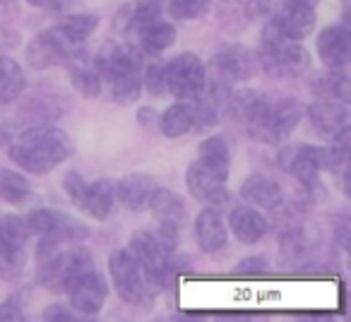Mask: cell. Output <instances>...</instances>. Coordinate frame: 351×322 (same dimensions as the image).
<instances>
[{
    "mask_svg": "<svg viewBox=\"0 0 351 322\" xmlns=\"http://www.w3.org/2000/svg\"><path fill=\"white\" fill-rule=\"evenodd\" d=\"M234 116L248 125L250 135L265 145H277L287 140L301 121V103L296 99L267 101L253 92H241L234 97Z\"/></svg>",
    "mask_w": 351,
    "mask_h": 322,
    "instance_id": "cell-1",
    "label": "cell"
},
{
    "mask_svg": "<svg viewBox=\"0 0 351 322\" xmlns=\"http://www.w3.org/2000/svg\"><path fill=\"white\" fill-rule=\"evenodd\" d=\"M73 140L63 130L51 125L29 127L10 142V159L27 173H49L73 154Z\"/></svg>",
    "mask_w": 351,
    "mask_h": 322,
    "instance_id": "cell-2",
    "label": "cell"
},
{
    "mask_svg": "<svg viewBox=\"0 0 351 322\" xmlns=\"http://www.w3.org/2000/svg\"><path fill=\"white\" fill-rule=\"evenodd\" d=\"M97 75L101 89L113 101L130 103L140 97L142 84V53L132 46H106L97 58Z\"/></svg>",
    "mask_w": 351,
    "mask_h": 322,
    "instance_id": "cell-3",
    "label": "cell"
},
{
    "mask_svg": "<svg viewBox=\"0 0 351 322\" xmlns=\"http://www.w3.org/2000/svg\"><path fill=\"white\" fill-rule=\"evenodd\" d=\"M92 267V258L80 243H53L41 240L39 245V282L53 293H68L73 284Z\"/></svg>",
    "mask_w": 351,
    "mask_h": 322,
    "instance_id": "cell-4",
    "label": "cell"
},
{
    "mask_svg": "<svg viewBox=\"0 0 351 322\" xmlns=\"http://www.w3.org/2000/svg\"><path fill=\"white\" fill-rule=\"evenodd\" d=\"M128 250L140 264L147 286L159 288V291L171 286V282H173V248H169L159 236L152 231H137V234H132Z\"/></svg>",
    "mask_w": 351,
    "mask_h": 322,
    "instance_id": "cell-5",
    "label": "cell"
},
{
    "mask_svg": "<svg viewBox=\"0 0 351 322\" xmlns=\"http://www.w3.org/2000/svg\"><path fill=\"white\" fill-rule=\"evenodd\" d=\"M260 60L263 65L277 77H298L308 70L311 65V55L298 41L287 39L282 32L269 22L263 32V41H260Z\"/></svg>",
    "mask_w": 351,
    "mask_h": 322,
    "instance_id": "cell-6",
    "label": "cell"
},
{
    "mask_svg": "<svg viewBox=\"0 0 351 322\" xmlns=\"http://www.w3.org/2000/svg\"><path fill=\"white\" fill-rule=\"evenodd\" d=\"M25 219V226L29 236H39L41 240H53V243H84L89 236L87 226H82L77 219L68 214H60L53 210H34Z\"/></svg>",
    "mask_w": 351,
    "mask_h": 322,
    "instance_id": "cell-7",
    "label": "cell"
},
{
    "mask_svg": "<svg viewBox=\"0 0 351 322\" xmlns=\"http://www.w3.org/2000/svg\"><path fill=\"white\" fill-rule=\"evenodd\" d=\"M166 73V89L181 101H191L197 99L205 92L207 84V70L197 55L193 53H181L176 55L171 63L164 65Z\"/></svg>",
    "mask_w": 351,
    "mask_h": 322,
    "instance_id": "cell-8",
    "label": "cell"
},
{
    "mask_svg": "<svg viewBox=\"0 0 351 322\" xmlns=\"http://www.w3.org/2000/svg\"><path fill=\"white\" fill-rule=\"evenodd\" d=\"M27 238H29V231L25 226V219L0 212V274L3 277H20V272L25 269Z\"/></svg>",
    "mask_w": 351,
    "mask_h": 322,
    "instance_id": "cell-9",
    "label": "cell"
},
{
    "mask_svg": "<svg viewBox=\"0 0 351 322\" xmlns=\"http://www.w3.org/2000/svg\"><path fill=\"white\" fill-rule=\"evenodd\" d=\"M147 210H152L154 219L159 221V238L164 240L169 248L176 250V238L181 234V229L188 224V207L181 197L176 195L173 190H166V188L156 186L154 193L149 197V205Z\"/></svg>",
    "mask_w": 351,
    "mask_h": 322,
    "instance_id": "cell-10",
    "label": "cell"
},
{
    "mask_svg": "<svg viewBox=\"0 0 351 322\" xmlns=\"http://www.w3.org/2000/svg\"><path fill=\"white\" fill-rule=\"evenodd\" d=\"M108 272L123 301L130 306H140L147 301V282L130 250H113L108 258Z\"/></svg>",
    "mask_w": 351,
    "mask_h": 322,
    "instance_id": "cell-11",
    "label": "cell"
},
{
    "mask_svg": "<svg viewBox=\"0 0 351 322\" xmlns=\"http://www.w3.org/2000/svg\"><path fill=\"white\" fill-rule=\"evenodd\" d=\"M73 41L56 27V29H46L39 36L29 41L27 46V63L36 70L51 68V65H63L73 58Z\"/></svg>",
    "mask_w": 351,
    "mask_h": 322,
    "instance_id": "cell-12",
    "label": "cell"
},
{
    "mask_svg": "<svg viewBox=\"0 0 351 322\" xmlns=\"http://www.w3.org/2000/svg\"><path fill=\"white\" fill-rule=\"evenodd\" d=\"M226 178L221 173L212 171V169L202 166L197 161H193L186 171V186L195 200L205 202V205L219 207L229 202V190H226Z\"/></svg>",
    "mask_w": 351,
    "mask_h": 322,
    "instance_id": "cell-13",
    "label": "cell"
},
{
    "mask_svg": "<svg viewBox=\"0 0 351 322\" xmlns=\"http://www.w3.org/2000/svg\"><path fill=\"white\" fill-rule=\"evenodd\" d=\"M279 164L284 171H289L298 183L306 188L317 186V176L322 171V159L320 149L311 145H293L279 154Z\"/></svg>",
    "mask_w": 351,
    "mask_h": 322,
    "instance_id": "cell-14",
    "label": "cell"
},
{
    "mask_svg": "<svg viewBox=\"0 0 351 322\" xmlns=\"http://www.w3.org/2000/svg\"><path fill=\"white\" fill-rule=\"evenodd\" d=\"M106 293L108 286L104 282V277L94 272V269H89L87 274H82L73 284L68 296H70V306L77 312H82V315H97L104 308V303H106Z\"/></svg>",
    "mask_w": 351,
    "mask_h": 322,
    "instance_id": "cell-15",
    "label": "cell"
},
{
    "mask_svg": "<svg viewBox=\"0 0 351 322\" xmlns=\"http://www.w3.org/2000/svg\"><path fill=\"white\" fill-rule=\"evenodd\" d=\"M308 118H311V125L315 127L317 135L330 137V140L349 127L346 101H337V99H320V101L311 103L308 106Z\"/></svg>",
    "mask_w": 351,
    "mask_h": 322,
    "instance_id": "cell-16",
    "label": "cell"
},
{
    "mask_svg": "<svg viewBox=\"0 0 351 322\" xmlns=\"http://www.w3.org/2000/svg\"><path fill=\"white\" fill-rule=\"evenodd\" d=\"M317 55L330 70H344L351 58V36L344 27H327L317 36Z\"/></svg>",
    "mask_w": 351,
    "mask_h": 322,
    "instance_id": "cell-17",
    "label": "cell"
},
{
    "mask_svg": "<svg viewBox=\"0 0 351 322\" xmlns=\"http://www.w3.org/2000/svg\"><path fill=\"white\" fill-rule=\"evenodd\" d=\"M113 200H116V186L111 181H94L87 183L75 205L84 212L87 216L97 221H104L113 210Z\"/></svg>",
    "mask_w": 351,
    "mask_h": 322,
    "instance_id": "cell-18",
    "label": "cell"
},
{
    "mask_svg": "<svg viewBox=\"0 0 351 322\" xmlns=\"http://www.w3.org/2000/svg\"><path fill=\"white\" fill-rule=\"evenodd\" d=\"M215 65L217 75L221 79H231V82H236V79L243 82V79H250L255 75V55L245 46H229V49H224L215 58Z\"/></svg>",
    "mask_w": 351,
    "mask_h": 322,
    "instance_id": "cell-19",
    "label": "cell"
},
{
    "mask_svg": "<svg viewBox=\"0 0 351 322\" xmlns=\"http://www.w3.org/2000/svg\"><path fill=\"white\" fill-rule=\"evenodd\" d=\"M156 188V181L149 173H130L116 183V197L125 210L142 212L149 205V197Z\"/></svg>",
    "mask_w": 351,
    "mask_h": 322,
    "instance_id": "cell-20",
    "label": "cell"
},
{
    "mask_svg": "<svg viewBox=\"0 0 351 322\" xmlns=\"http://www.w3.org/2000/svg\"><path fill=\"white\" fill-rule=\"evenodd\" d=\"M195 238H197L200 250L207 255L219 253V250L226 245V224L215 207H207V210H202L200 214H197Z\"/></svg>",
    "mask_w": 351,
    "mask_h": 322,
    "instance_id": "cell-21",
    "label": "cell"
},
{
    "mask_svg": "<svg viewBox=\"0 0 351 322\" xmlns=\"http://www.w3.org/2000/svg\"><path fill=\"white\" fill-rule=\"evenodd\" d=\"M229 224L236 238L245 245L258 243V240L267 234V219H265L255 207H248V205H241V207H236V210H231Z\"/></svg>",
    "mask_w": 351,
    "mask_h": 322,
    "instance_id": "cell-22",
    "label": "cell"
},
{
    "mask_svg": "<svg viewBox=\"0 0 351 322\" xmlns=\"http://www.w3.org/2000/svg\"><path fill=\"white\" fill-rule=\"evenodd\" d=\"M272 22L287 39L301 41L315 29V12L308 5H284V12Z\"/></svg>",
    "mask_w": 351,
    "mask_h": 322,
    "instance_id": "cell-23",
    "label": "cell"
},
{
    "mask_svg": "<svg viewBox=\"0 0 351 322\" xmlns=\"http://www.w3.org/2000/svg\"><path fill=\"white\" fill-rule=\"evenodd\" d=\"M241 197L245 202L255 207H263V210H274V207L282 205L284 193L272 178L267 176H250L248 181L241 188Z\"/></svg>",
    "mask_w": 351,
    "mask_h": 322,
    "instance_id": "cell-24",
    "label": "cell"
},
{
    "mask_svg": "<svg viewBox=\"0 0 351 322\" xmlns=\"http://www.w3.org/2000/svg\"><path fill=\"white\" fill-rule=\"evenodd\" d=\"M25 70L15 58H0V103H12L25 92Z\"/></svg>",
    "mask_w": 351,
    "mask_h": 322,
    "instance_id": "cell-25",
    "label": "cell"
},
{
    "mask_svg": "<svg viewBox=\"0 0 351 322\" xmlns=\"http://www.w3.org/2000/svg\"><path fill=\"white\" fill-rule=\"evenodd\" d=\"M197 164L212 169V171L221 173V176H229V166H231V154H229V145H226L224 137H210L200 145L197 149Z\"/></svg>",
    "mask_w": 351,
    "mask_h": 322,
    "instance_id": "cell-26",
    "label": "cell"
},
{
    "mask_svg": "<svg viewBox=\"0 0 351 322\" xmlns=\"http://www.w3.org/2000/svg\"><path fill=\"white\" fill-rule=\"evenodd\" d=\"M193 125H195V121H193V106L186 101H178V103H173V106H169L159 121L161 132H164L166 137H171V140L188 135V132L193 130Z\"/></svg>",
    "mask_w": 351,
    "mask_h": 322,
    "instance_id": "cell-27",
    "label": "cell"
},
{
    "mask_svg": "<svg viewBox=\"0 0 351 322\" xmlns=\"http://www.w3.org/2000/svg\"><path fill=\"white\" fill-rule=\"evenodd\" d=\"M137 36H140V46L145 53L159 55L161 51H166L176 41V29L169 22L156 20V22H152V25L137 29Z\"/></svg>",
    "mask_w": 351,
    "mask_h": 322,
    "instance_id": "cell-28",
    "label": "cell"
},
{
    "mask_svg": "<svg viewBox=\"0 0 351 322\" xmlns=\"http://www.w3.org/2000/svg\"><path fill=\"white\" fill-rule=\"evenodd\" d=\"M99 27V17L97 15H89V12H82V15H70L60 22L58 29L68 36L73 44H80V41L89 39L92 32H97Z\"/></svg>",
    "mask_w": 351,
    "mask_h": 322,
    "instance_id": "cell-29",
    "label": "cell"
},
{
    "mask_svg": "<svg viewBox=\"0 0 351 322\" xmlns=\"http://www.w3.org/2000/svg\"><path fill=\"white\" fill-rule=\"evenodd\" d=\"M0 197L10 205H22L29 200V183L15 171H0Z\"/></svg>",
    "mask_w": 351,
    "mask_h": 322,
    "instance_id": "cell-30",
    "label": "cell"
},
{
    "mask_svg": "<svg viewBox=\"0 0 351 322\" xmlns=\"http://www.w3.org/2000/svg\"><path fill=\"white\" fill-rule=\"evenodd\" d=\"M315 94L320 99H337V101H346L349 97V82L341 75V70H330L325 77L315 79Z\"/></svg>",
    "mask_w": 351,
    "mask_h": 322,
    "instance_id": "cell-31",
    "label": "cell"
},
{
    "mask_svg": "<svg viewBox=\"0 0 351 322\" xmlns=\"http://www.w3.org/2000/svg\"><path fill=\"white\" fill-rule=\"evenodd\" d=\"M70 79H73L75 89H77L82 97L92 99V97H97V94H101V79H99L97 70L75 65V68L70 70Z\"/></svg>",
    "mask_w": 351,
    "mask_h": 322,
    "instance_id": "cell-32",
    "label": "cell"
},
{
    "mask_svg": "<svg viewBox=\"0 0 351 322\" xmlns=\"http://www.w3.org/2000/svg\"><path fill=\"white\" fill-rule=\"evenodd\" d=\"M212 0H169V12L176 20H197L210 10Z\"/></svg>",
    "mask_w": 351,
    "mask_h": 322,
    "instance_id": "cell-33",
    "label": "cell"
},
{
    "mask_svg": "<svg viewBox=\"0 0 351 322\" xmlns=\"http://www.w3.org/2000/svg\"><path fill=\"white\" fill-rule=\"evenodd\" d=\"M142 82H145V87L149 89V94H154V97H159V94L166 92V73H164V65H149V68L145 70V77H142Z\"/></svg>",
    "mask_w": 351,
    "mask_h": 322,
    "instance_id": "cell-34",
    "label": "cell"
},
{
    "mask_svg": "<svg viewBox=\"0 0 351 322\" xmlns=\"http://www.w3.org/2000/svg\"><path fill=\"white\" fill-rule=\"evenodd\" d=\"M84 186H87V181H84V178L80 176L77 171L65 173V178H63V188H65V193H68L70 200H73V202L80 197V193L84 190Z\"/></svg>",
    "mask_w": 351,
    "mask_h": 322,
    "instance_id": "cell-35",
    "label": "cell"
},
{
    "mask_svg": "<svg viewBox=\"0 0 351 322\" xmlns=\"http://www.w3.org/2000/svg\"><path fill=\"white\" fill-rule=\"evenodd\" d=\"M44 320H77V315H75V310H70V308H65L63 303H53L51 308H46L44 310Z\"/></svg>",
    "mask_w": 351,
    "mask_h": 322,
    "instance_id": "cell-36",
    "label": "cell"
},
{
    "mask_svg": "<svg viewBox=\"0 0 351 322\" xmlns=\"http://www.w3.org/2000/svg\"><path fill=\"white\" fill-rule=\"evenodd\" d=\"M0 320H20V310L12 303H0Z\"/></svg>",
    "mask_w": 351,
    "mask_h": 322,
    "instance_id": "cell-37",
    "label": "cell"
},
{
    "mask_svg": "<svg viewBox=\"0 0 351 322\" xmlns=\"http://www.w3.org/2000/svg\"><path fill=\"white\" fill-rule=\"evenodd\" d=\"M27 3L34 8H41V10H58L65 0H27Z\"/></svg>",
    "mask_w": 351,
    "mask_h": 322,
    "instance_id": "cell-38",
    "label": "cell"
},
{
    "mask_svg": "<svg viewBox=\"0 0 351 322\" xmlns=\"http://www.w3.org/2000/svg\"><path fill=\"white\" fill-rule=\"evenodd\" d=\"M317 0H284V5H308V8H315Z\"/></svg>",
    "mask_w": 351,
    "mask_h": 322,
    "instance_id": "cell-39",
    "label": "cell"
}]
</instances>
